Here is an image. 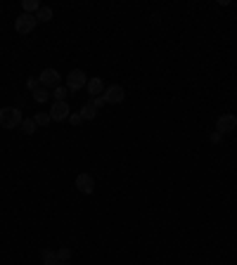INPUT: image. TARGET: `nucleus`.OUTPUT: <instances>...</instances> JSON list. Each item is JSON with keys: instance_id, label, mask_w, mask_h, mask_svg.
I'll return each mask as SVG.
<instances>
[{"instance_id": "nucleus-1", "label": "nucleus", "mask_w": 237, "mask_h": 265, "mask_svg": "<svg viewBox=\"0 0 237 265\" xmlns=\"http://www.w3.org/2000/svg\"><path fill=\"white\" fill-rule=\"evenodd\" d=\"M22 111L17 107H3L0 109V125L5 130H12V128H19L22 125Z\"/></svg>"}, {"instance_id": "nucleus-2", "label": "nucleus", "mask_w": 237, "mask_h": 265, "mask_svg": "<svg viewBox=\"0 0 237 265\" xmlns=\"http://www.w3.org/2000/svg\"><path fill=\"white\" fill-rule=\"evenodd\" d=\"M36 24H38L36 15H26V12H22V15H19L17 19H15V31H17L19 36H26V33L34 31Z\"/></svg>"}, {"instance_id": "nucleus-3", "label": "nucleus", "mask_w": 237, "mask_h": 265, "mask_svg": "<svg viewBox=\"0 0 237 265\" xmlns=\"http://www.w3.org/2000/svg\"><path fill=\"white\" fill-rule=\"evenodd\" d=\"M88 85V76H85V71H81V69H74V71H69L67 76V88L69 92H78L81 88H85Z\"/></svg>"}, {"instance_id": "nucleus-4", "label": "nucleus", "mask_w": 237, "mask_h": 265, "mask_svg": "<svg viewBox=\"0 0 237 265\" xmlns=\"http://www.w3.org/2000/svg\"><path fill=\"white\" fill-rule=\"evenodd\" d=\"M50 121H55V123H62V121H69V116H71V109H69L67 102H52L50 107Z\"/></svg>"}, {"instance_id": "nucleus-5", "label": "nucleus", "mask_w": 237, "mask_h": 265, "mask_svg": "<svg viewBox=\"0 0 237 265\" xmlns=\"http://www.w3.org/2000/svg\"><path fill=\"white\" fill-rule=\"evenodd\" d=\"M38 83H41L43 88H57V85H62V76H59L57 69H43V74L38 76Z\"/></svg>"}, {"instance_id": "nucleus-6", "label": "nucleus", "mask_w": 237, "mask_h": 265, "mask_svg": "<svg viewBox=\"0 0 237 265\" xmlns=\"http://www.w3.org/2000/svg\"><path fill=\"white\" fill-rule=\"evenodd\" d=\"M237 128V118L232 114H223L216 118V132L225 135V132H232Z\"/></svg>"}, {"instance_id": "nucleus-7", "label": "nucleus", "mask_w": 237, "mask_h": 265, "mask_svg": "<svg viewBox=\"0 0 237 265\" xmlns=\"http://www.w3.org/2000/svg\"><path fill=\"white\" fill-rule=\"evenodd\" d=\"M102 97L107 99V104H121V102L126 99V90H124L121 85H109Z\"/></svg>"}, {"instance_id": "nucleus-8", "label": "nucleus", "mask_w": 237, "mask_h": 265, "mask_svg": "<svg viewBox=\"0 0 237 265\" xmlns=\"http://www.w3.org/2000/svg\"><path fill=\"white\" fill-rule=\"evenodd\" d=\"M76 190L81 194H93L95 192V178L90 173H81L76 178Z\"/></svg>"}, {"instance_id": "nucleus-9", "label": "nucleus", "mask_w": 237, "mask_h": 265, "mask_svg": "<svg viewBox=\"0 0 237 265\" xmlns=\"http://www.w3.org/2000/svg\"><path fill=\"white\" fill-rule=\"evenodd\" d=\"M85 88H88V92H90L93 97H102V95H104V90H107V88H104V81H102L100 76L88 78V85H85Z\"/></svg>"}, {"instance_id": "nucleus-10", "label": "nucleus", "mask_w": 237, "mask_h": 265, "mask_svg": "<svg viewBox=\"0 0 237 265\" xmlns=\"http://www.w3.org/2000/svg\"><path fill=\"white\" fill-rule=\"evenodd\" d=\"M41 263L43 265H57V251H52V248H43L41 251Z\"/></svg>"}, {"instance_id": "nucleus-11", "label": "nucleus", "mask_w": 237, "mask_h": 265, "mask_svg": "<svg viewBox=\"0 0 237 265\" xmlns=\"http://www.w3.org/2000/svg\"><path fill=\"white\" fill-rule=\"evenodd\" d=\"M31 95H34V99L38 102V104H45V102H48V99L52 97L50 92H48V88H43V85H38V88H36V90L31 92Z\"/></svg>"}, {"instance_id": "nucleus-12", "label": "nucleus", "mask_w": 237, "mask_h": 265, "mask_svg": "<svg viewBox=\"0 0 237 265\" xmlns=\"http://www.w3.org/2000/svg\"><path fill=\"white\" fill-rule=\"evenodd\" d=\"M97 114H100V111H97V109H95L90 102H88V104L81 109V116H83V121H95V118H97Z\"/></svg>"}, {"instance_id": "nucleus-13", "label": "nucleus", "mask_w": 237, "mask_h": 265, "mask_svg": "<svg viewBox=\"0 0 237 265\" xmlns=\"http://www.w3.org/2000/svg\"><path fill=\"white\" fill-rule=\"evenodd\" d=\"M36 19H38V22H50V19H52V8H48V5H41V8H38V12H36Z\"/></svg>"}, {"instance_id": "nucleus-14", "label": "nucleus", "mask_w": 237, "mask_h": 265, "mask_svg": "<svg viewBox=\"0 0 237 265\" xmlns=\"http://www.w3.org/2000/svg\"><path fill=\"white\" fill-rule=\"evenodd\" d=\"M52 97H55V102H67L69 88H67V85H57V88H55V92H52Z\"/></svg>"}, {"instance_id": "nucleus-15", "label": "nucleus", "mask_w": 237, "mask_h": 265, "mask_svg": "<svg viewBox=\"0 0 237 265\" xmlns=\"http://www.w3.org/2000/svg\"><path fill=\"white\" fill-rule=\"evenodd\" d=\"M19 128H22V132H24V135H34L38 125H36V121H34V118H24Z\"/></svg>"}, {"instance_id": "nucleus-16", "label": "nucleus", "mask_w": 237, "mask_h": 265, "mask_svg": "<svg viewBox=\"0 0 237 265\" xmlns=\"http://www.w3.org/2000/svg\"><path fill=\"white\" fill-rule=\"evenodd\" d=\"M38 3L36 0H22V12H26V15H34V12H38Z\"/></svg>"}, {"instance_id": "nucleus-17", "label": "nucleus", "mask_w": 237, "mask_h": 265, "mask_svg": "<svg viewBox=\"0 0 237 265\" xmlns=\"http://www.w3.org/2000/svg\"><path fill=\"white\" fill-rule=\"evenodd\" d=\"M34 121H36V125H43V128H45L48 123H52V121H50V114H43V111L34 116Z\"/></svg>"}, {"instance_id": "nucleus-18", "label": "nucleus", "mask_w": 237, "mask_h": 265, "mask_svg": "<svg viewBox=\"0 0 237 265\" xmlns=\"http://www.w3.org/2000/svg\"><path fill=\"white\" fill-rule=\"evenodd\" d=\"M69 258H71V248H59V251H57V260H59V263H69Z\"/></svg>"}, {"instance_id": "nucleus-19", "label": "nucleus", "mask_w": 237, "mask_h": 265, "mask_svg": "<svg viewBox=\"0 0 237 265\" xmlns=\"http://www.w3.org/2000/svg\"><path fill=\"white\" fill-rule=\"evenodd\" d=\"M90 104H93V107L97 109V111H100V109L104 107V104H107V99H104V97H93V99H90Z\"/></svg>"}, {"instance_id": "nucleus-20", "label": "nucleus", "mask_w": 237, "mask_h": 265, "mask_svg": "<svg viewBox=\"0 0 237 265\" xmlns=\"http://www.w3.org/2000/svg\"><path fill=\"white\" fill-rule=\"evenodd\" d=\"M69 123H71V125H81V123H83V116H81V111L69 116Z\"/></svg>"}, {"instance_id": "nucleus-21", "label": "nucleus", "mask_w": 237, "mask_h": 265, "mask_svg": "<svg viewBox=\"0 0 237 265\" xmlns=\"http://www.w3.org/2000/svg\"><path fill=\"white\" fill-rule=\"evenodd\" d=\"M38 85H41V83H38V78H29V81H26V88H29L31 92H34Z\"/></svg>"}, {"instance_id": "nucleus-22", "label": "nucleus", "mask_w": 237, "mask_h": 265, "mask_svg": "<svg viewBox=\"0 0 237 265\" xmlns=\"http://www.w3.org/2000/svg\"><path fill=\"white\" fill-rule=\"evenodd\" d=\"M220 140H223V135H220V132H211V142H213V145H218Z\"/></svg>"}, {"instance_id": "nucleus-23", "label": "nucleus", "mask_w": 237, "mask_h": 265, "mask_svg": "<svg viewBox=\"0 0 237 265\" xmlns=\"http://www.w3.org/2000/svg\"><path fill=\"white\" fill-rule=\"evenodd\" d=\"M57 265H69V263H57Z\"/></svg>"}]
</instances>
